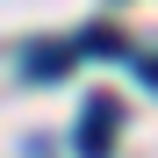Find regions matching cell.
Segmentation results:
<instances>
[{"instance_id": "1", "label": "cell", "mask_w": 158, "mask_h": 158, "mask_svg": "<svg viewBox=\"0 0 158 158\" xmlns=\"http://www.w3.org/2000/svg\"><path fill=\"white\" fill-rule=\"evenodd\" d=\"M108 122H115V101L101 94L94 108H86V129H79V151H86V158H101V144H108Z\"/></svg>"}]
</instances>
